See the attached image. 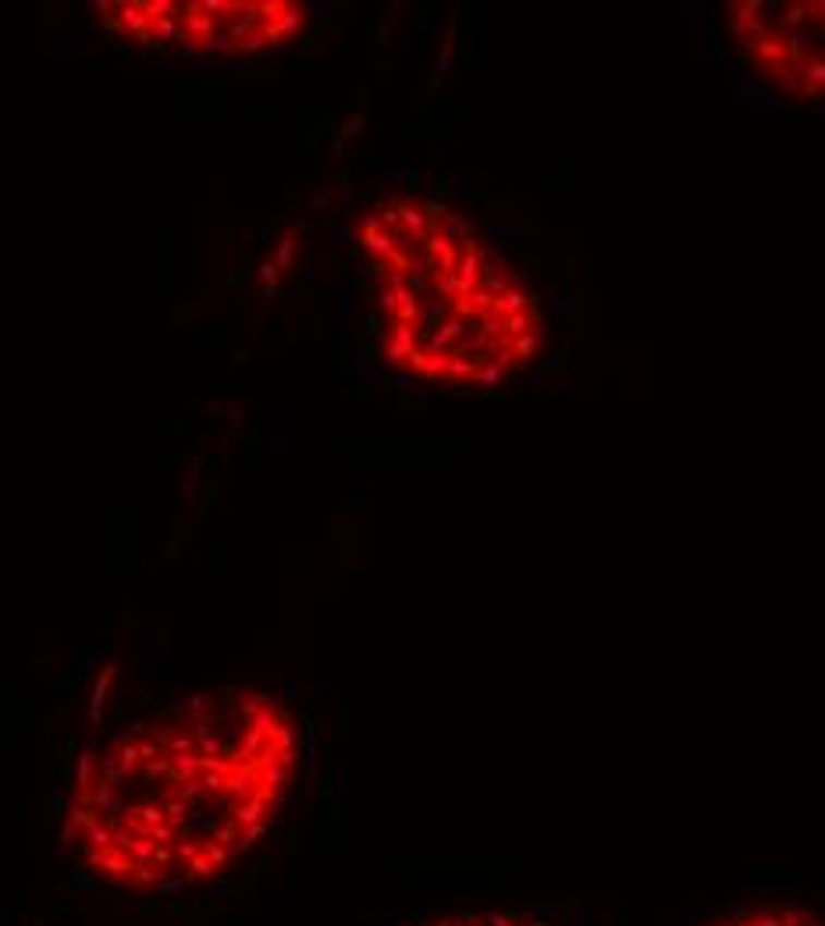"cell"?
Returning a JSON list of instances; mask_svg holds the SVG:
<instances>
[{
  "instance_id": "obj_1",
  "label": "cell",
  "mask_w": 825,
  "mask_h": 926,
  "mask_svg": "<svg viewBox=\"0 0 825 926\" xmlns=\"http://www.w3.org/2000/svg\"><path fill=\"white\" fill-rule=\"evenodd\" d=\"M300 759V723L270 692H193L83 756L64 838L93 877L118 888H196L260 844Z\"/></svg>"
},
{
  "instance_id": "obj_2",
  "label": "cell",
  "mask_w": 825,
  "mask_h": 926,
  "mask_svg": "<svg viewBox=\"0 0 825 926\" xmlns=\"http://www.w3.org/2000/svg\"><path fill=\"white\" fill-rule=\"evenodd\" d=\"M356 250L391 368L435 385L495 388L545 350L537 289L441 200H377L356 221Z\"/></svg>"
},
{
  "instance_id": "obj_3",
  "label": "cell",
  "mask_w": 825,
  "mask_h": 926,
  "mask_svg": "<svg viewBox=\"0 0 825 926\" xmlns=\"http://www.w3.org/2000/svg\"><path fill=\"white\" fill-rule=\"evenodd\" d=\"M104 29L143 50L242 58L292 44L310 11L300 0H114L97 4Z\"/></svg>"
},
{
  "instance_id": "obj_4",
  "label": "cell",
  "mask_w": 825,
  "mask_h": 926,
  "mask_svg": "<svg viewBox=\"0 0 825 926\" xmlns=\"http://www.w3.org/2000/svg\"><path fill=\"white\" fill-rule=\"evenodd\" d=\"M726 29L740 61L797 104H825V0H737Z\"/></svg>"
},
{
  "instance_id": "obj_5",
  "label": "cell",
  "mask_w": 825,
  "mask_h": 926,
  "mask_svg": "<svg viewBox=\"0 0 825 926\" xmlns=\"http://www.w3.org/2000/svg\"><path fill=\"white\" fill-rule=\"evenodd\" d=\"M712 926H825L818 912L801 905H762V909H743L733 916L715 919Z\"/></svg>"
},
{
  "instance_id": "obj_6",
  "label": "cell",
  "mask_w": 825,
  "mask_h": 926,
  "mask_svg": "<svg viewBox=\"0 0 825 926\" xmlns=\"http://www.w3.org/2000/svg\"><path fill=\"white\" fill-rule=\"evenodd\" d=\"M416 926H551V923L517 916V912H452V916H435Z\"/></svg>"
}]
</instances>
